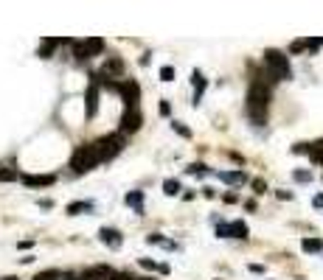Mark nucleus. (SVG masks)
I'll list each match as a JSON object with an SVG mask.
<instances>
[{
	"instance_id": "72a5a7b5",
	"label": "nucleus",
	"mask_w": 323,
	"mask_h": 280,
	"mask_svg": "<svg viewBox=\"0 0 323 280\" xmlns=\"http://www.w3.org/2000/svg\"><path fill=\"white\" fill-rule=\"evenodd\" d=\"M312 204H315V208H323V194H317L315 199H312Z\"/></svg>"
},
{
	"instance_id": "f704fd0d",
	"label": "nucleus",
	"mask_w": 323,
	"mask_h": 280,
	"mask_svg": "<svg viewBox=\"0 0 323 280\" xmlns=\"http://www.w3.org/2000/svg\"><path fill=\"white\" fill-rule=\"evenodd\" d=\"M113 280H132V274H121V272H115Z\"/></svg>"
},
{
	"instance_id": "39448f33",
	"label": "nucleus",
	"mask_w": 323,
	"mask_h": 280,
	"mask_svg": "<svg viewBox=\"0 0 323 280\" xmlns=\"http://www.w3.org/2000/svg\"><path fill=\"white\" fill-rule=\"evenodd\" d=\"M101 50H104V40H99V36H90L85 42H73V56L79 62H87L90 56H101Z\"/></svg>"
},
{
	"instance_id": "f3484780",
	"label": "nucleus",
	"mask_w": 323,
	"mask_h": 280,
	"mask_svg": "<svg viewBox=\"0 0 323 280\" xmlns=\"http://www.w3.org/2000/svg\"><path fill=\"white\" fill-rule=\"evenodd\" d=\"M68 216H79V213H90L93 210V202H71L68 204Z\"/></svg>"
},
{
	"instance_id": "20e7f679",
	"label": "nucleus",
	"mask_w": 323,
	"mask_h": 280,
	"mask_svg": "<svg viewBox=\"0 0 323 280\" xmlns=\"http://www.w3.org/2000/svg\"><path fill=\"white\" fill-rule=\"evenodd\" d=\"M124 143H127V134H121V132L107 134V138H99V140H96V148H99L101 162H104V160H113L115 154H121Z\"/></svg>"
},
{
	"instance_id": "2eb2a0df",
	"label": "nucleus",
	"mask_w": 323,
	"mask_h": 280,
	"mask_svg": "<svg viewBox=\"0 0 323 280\" xmlns=\"http://www.w3.org/2000/svg\"><path fill=\"white\" fill-rule=\"evenodd\" d=\"M216 176L222 182H228V185H244V182H247V174H244L242 168H239V171H219Z\"/></svg>"
},
{
	"instance_id": "423d86ee",
	"label": "nucleus",
	"mask_w": 323,
	"mask_h": 280,
	"mask_svg": "<svg viewBox=\"0 0 323 280\" xmlns=\"http://www.w3.org/2000/svg\"><path fill=\"white\" fill-rule=\"evenodd\" d=\"M118 92H121V98H124V104H127V110H138V101H141V87H138V82H132V78L121 82Z\"/></svg>"
},
{
	"instance_id": "a211bd4d",
	"label": "nucleus",
	"mask_w": 323,
	"mask_h": 280,
	"mask_svg": "<svg viewBox=\"0 0 323 280\" xmlns=\"http://www.w3.org/2000/svg\"><path fill=\"white\" fill-rule=\"evenodd\" d=\"M309 160L315 166H323V140H317L315 146H309Z\"/></svg>"
},
{
	"instance_id": "7ed1b4c3",
	"label": "nucleus",
	"mask_w": 323,
	"mask_h": 280,
	"mask_svg": "<svg viewBox=\"0 0 323 280\" xmlns=\"http://www.w3.org/2000/svg\"><path fill=\"white\" fill-rule=\"evenodd\" d=\"M99 162H101V157H99L96 143H90V146H79L76 152H73V157H71V168L76 171V174H85V171L96 168Z\"/></svg>"
},
{
	"instance_id": "ddd939ff",
	"label": "nucleus",
	"mask_w": 323,
	"mask_h": 280,
	"mask_svg": "<svg viewBox=\"0 0 323 280\" xmlns=\"http://www.w3.org/2000/svg\"><path fill=\"white\" fill-rule=\"evenodd\" d=\"M124 202L135 210L138 216H144V190H129V194L124 196Z\"/></svg>"
},
{
	"instance_id": "2f4dec72",
	"label": "nucleus",
	"mask_w": 323,
	"mask_h": 280,
	"mask_svg": "<svg viewBox=\"0 0 323 280\" xmlns=\"http://www.w3.org/2000/svg\"><path fill=\"white\" fill-rule=\"evenodd\" d=\"M253 190H256V194H264V190H267L264 180H253Z\"/></svg>"
},
{
	"instance_id": "4468645a",
	"label": "nucleus",
	"mask_w": 323,
	"mask_h": 280,
	"mask_svg": "<svg viewBox=\"0 0 323 280\" xmlns=\"http://www.w3.org/2000/svg\"><path fill=\"white\" fill-rule=\"evenodd\" d=\"M59 45H68V40H62V36H54V40H43V45H40V59H51L54 48H59Z\"/></svg>"
},
{
	"instance_id": "aec40b11",
	"label": "nucleus",
	"mask_w": 323,
	"mask_h": 280,
	"mask_svg": "<svg viewBox=\"0 0 323 280\" xmlns=\"http://www.w3.org/2000/svg\"><path fill=\"white\" fill-rule=\"evenodd\" d=\"M301 246H303V252H320L323 250V241H320V238H303Z\"/></svg>"
},
{
	"instance_id": "c756f323",
	"label": "nucleus",
	"mask_w": 323,
	"mask_h": 280,
	"mask_svg": "<svg viewBox=\"0 0 323 280\" xmlns=\"http://www.w3.org/2000/svg\"><path fill=\"white\" fill-rule=\"evenodd\" d=\"M216 236H219V238H230V224H216Z\"/></svg>"
},
{
	"instance_id": "5701e85b",
	"label": "nucleus",
	"mask_w": 323,
	"mask_h": 280,
	"mask_svg": "<svg viewBox=\"0 0 323 280\" xmlns=\"http://www.w3.org/2000/svg\"><path fill=\"white\" fill-rule=\"evenodd\" d=\"M17 176V168H0V182H15Z\"/></svg>"
},
{
	"instance_id": "e433bc0d",
	"label": "nucleus",
	"mask_w": 323,
	"mask_h": 280,
	"mask_svg": "<svg viewBox=\"0 0 323 280\" xmlns=\"http://www.w3.org/2000/svg\"><path fill=\"white\" fill-rule=\"evenodd\" d=\"M0 280H17V278H0Z\"/></svg>"
},
{
	"instance_id": "bb28decb",
	"label": "nucleus",
	"mask_w": 323,
	"mask_h": 280,
	"mask_svg": "<svg viewBox=\"0 0 323 280\" xmlns=\"http://www.w3.org/2000/svg\"><path fill=\"white\" fill-rule=\"evenodd\" d=\"M62 278V272H57V269H48V272H40L34 280H59Z\"/></svg>"
},
{
	"instance_id": "412c9836",
	"label": "nucleus",
	"mask_w": 323,
	"mask_h": 280,
	"mask_svg": "<svg viewBox=\"0 0 323 280\" xmlns=\"http://www.w3.org/2000/svg\"><path fill=\"white\" fill-rule=\"evenodd\" d=\"M141 266H144V269H152V272L169 274V266H160V264H155V260H149V258H141Z\"/></svg>"
},
{
	"instance_id": "9d476101",
	"label": "nucleus",
	"mask_w": 323,
	"mask_h": 280,
	"mask_svg": "<svg viewBox=\"0 0 323 280\" xmlns=\"http://www.w3.org/2000/svg\"><path fill=\"white\" fill-rule=\"evenodd\" d=\"M54 182H57L54 174H29V176H23V185H29V188H48V185H54Z\"/></svg>"
},
{
	"instance_id": "c9c22d12",
	"label": "nucleus",
	"mask_w": 323,
	"mask_h": 280,
	"mask_svg": "<svg viewBox=\"0 0 323 280\" xmlns=\"http://www.w3.org/2000/svg\"><path fill=\"white\" fill-rule=\"evenodd\" d=\"M132 280H152V278H132Z\"/></svg>"
},
{
	"instance_id": "c85d7f7f",
	"label": "nucleus",
	"mask_w": 323,
	"mask_h": 280,
	"mask_svg": "<svg viewBox=\"0 0 323 280\" xmlns=\"http://www.w3.org/2000/svg\"><path fill=\"white\" fill-rule=\"evenodd\" d=\"M146 244H163V246H169V241H166L160 232H152V236H146Z\"/></svg>"
},
{
	"instance_id": "473e14b6",
	"label": "nucleus",
	"mask_w": 323,
	"mask_h": 280,
	"mask_svg": "<svg viewBox=\"0 0 323 280\" xmlns=\"http://www.w3.org/2000/svg\"><path fill=\"white\" fill-rule=\"evenodd\" d=\"M172 112V106H169V101H160V115H169Z\"/></svg>"
},
{
	"instance_id": "6ab92c4d",
	"label": "nucleus",
	"mask_w": 323,
	"mask_h": 280,
	"mask_svg": "<svg viewBox=\"0 0 323 280\" xmlns=\"http://www.w3.org/2000/svg\"><path fill=\"white\" fill-rule=\"evenodd\" d=\"M247 224L244 222H230V238H247Z\"/></svg>"
},
{
	"instance_id": "9b49d317",
	"label": "nucleus",
	"mask_w": 323,
	"mask_h": 280,
	"mask_svg": "<svg viewBox=\"0 0 323 280\" xmlns=\"http://www.w3.org/2000/svg\"><path fill=\"white\" fill-rule=\"evenodd\" d=\"M115 278V272L113 269H110V266H90V269H87L85 272V280H113Z\"/></svg>"
},
{
	"instance_id": "0eeeda50",
	"label": "nucleus",
	"mask_w": 323,
	"mask_h": 280,
	"mask_svg": "<svg viewBox=\"0 0 323 280\" xmlns=\"http://www.w3.org/2000/svg\"><path fill=\"white\" fill-rule=\"evenodd\" d=\"M141 124H144L141 110H127L121 115V129H118V132H121V134H135L138 129H141Z\"/></svg>"
},
{
	"instance_id": "cd10ccee",
	"label": "nucleus",
	"mask_w": 323,
	"mask_h": 280,
	"mask_svg": "<svg viewBox=\"0 0 323 280\" xmlns=\"http://www.w3.org/2000/svg\"><path fill=\"white\" fill-rule=\"evenodd\" d=\"M309 48V40H295L292 45H289V50H292V54H301V50H306Z\"/></svg>"
},
{
	"instance_id": "dca6fc26",
	"label": "nucleus",
	"mask_w": 323,
	"mask_h": 280,
	"mask_svg": "<svg viewBox=\"0 0 323 280\" xmlns=\"http://www.w3.org/2000/svg\"><path fill=\"white\" fill-rule=\"evenodd\" d=\"M191 82H194V104H200V98H202V92H205V87H208V82H205V76H202L200 70H194Z\"/></svg>"
},
{
	"instance_id": "1a4fd4ad",
	"label": "nucleus",
	"mask_w": 323,
	"mask_h": 280,
	"mask_svg": "<svg viewBox=\"0 0 323 280\" xmlns=\"http://www.w3.org/2000/svg\"><path fill=\"white\" fill-rule=\"evenodd\" d=\"M99 238H101V244H107L110 250H121V244H124L121 232L115 230V227H101V230H99Z\"/></svg>"
},
{
	"instance_id": "6e6552de",
	"label": "nucleus",
	"mask_w": 323,
	"mask_h": 280,
	"mask_svg": "<svg viewBox=\"0 0 323 280\" xmlns=\"http://www.w3.org/2000/svg\"><path fill=\"white\" fill-rule=\"evenodd\" d=\"M124 73V62L118 59V56H107V62H104V68L96 73V76H101V78H118Z\"/></svg>"
},
{
	"instance_id": "a878e982",
	"label": "nucleus",
	"mask_w": 323,
	"mask_h": 280,
	"mask_svg": "<svg viewBox=\"0 0 323 280\" xmlns=\"http://www.w3.org/2000/svg\"><path fill=\"white\" fill-rule=\"evenodd\" d=\"M160 82H174V68L172 64H163V68H160Z\"/></svg>"
},
{
	"instance_id": "f257e3e1",
	"label": "nucleus",
	"mask_w": 323,
	"mask_h": 280,
	"mask_svg": "<svg viewBox=\"0 0 323 280\" xmlns=\"http://www.w3.org/2000/svg\"><path fill=\"white\" fill-rule=\"evenodd\" d=\"M267 106H270V87L264 84V78H253L247 90V115L256 126L267 124Z\"/></svg>"
},
{
	"instance_id": "f03ea898",
	"label": "nucleus",
	"mask_w": 323,
	"mask_h": 280,
	"mask_svg": "<svg viewBox=\"0 0 323 280\" xmlns=\"http://www.w3.org/2000/svg\"><path fill=\"white\" fill-rule=\"evenodd\" d=\"M264 64H267V70H270L273 82H287V78L292 76V68H289L287 54H281V50H275V48L264 50Z\"/></svg>"
},
{
	"instance_id": "7c9ffc66",
	"label": "nucleus",
	"mask_w": 323,
	"mask_h": 280,
	"mask_svg": "<svg viewBox=\"0 0 323 280\" xmlns=\"http://www.w3.org/2000/svg\"><path fill=\"white\" fill-rule=\"evenodd\" d=\"M295 182H309V180H312V174H309V171H295Z\"/></svg>"
},
{
	"instance_id": "b1692460",
	"label": "nucleus",
	"mask_w": 323,
	"mask_h": 280,
	"mask_svg": "<svg viewBox=\"0 0 323 280\" xmlns=\"http://www.w3.org/2000/svg\"><path fill=\"white\" fill-rule=\"evenodd\" d=\"M186 171H188V174H197V176H205V174H208V166H202V162H191Z\"/></svg>"
},
{
	"instance_id": "393cba45",
	"label": "nucleus",
	"mask_w": 323,
	"mask_h": 280,
	"mask_svg": "<svg viewBox=\"0 0 323 280\" xmlns=\"http://www.w3.org/2000/svg\"><path fill=\"white\" fill-rule=\"evenodd\" d=\"M172 129L180 134V138H186V140L191 138V129H188V126H183V124H180V120H172Z\"/></svg>"
},
{
	"instance_id": "4be33fe9",
	"label": "nucleus",
	"mask_w": 323,
	"mask_h": 280,
	"mask_svg": "<svg viewBox=\"0 0 323 280\" xmlns=\"http://www.w3.org/2000/svg\"><path fill=\"white\" fill-rule=\"evenodd\" d=\"M163 194L166 196H177L180 194V182L177 180H166L163 182Z\"/></svg>"
},
{
	"instance_id": "f8f14e48",
	"label": "nucleus",
	"mask_w": 323,
	"mask_h": 280,
	"mask_svg": "<svg viewBox=\"0 0 323 280\" xmlns=\"http://www.w3.org/2000/svg\"><path fill=\"white\" fill-rule=\"evenodd\" d=\"M85 101H87V118H93V115H96V110H99V84H96V82H90Z\"/></svg>"
}]
</instances>
